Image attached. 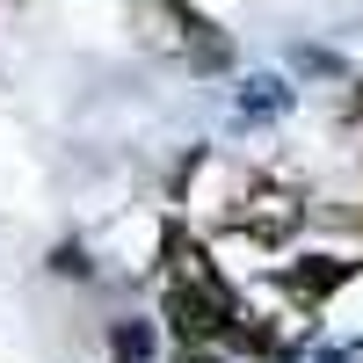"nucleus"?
I'll list each match as a JSON object with an SVG mask.
<instances>
[{"instance_id": "obj_1", "label": "nucleus", "mask_w": 363, "mask_h": 363, "mask_svg": "<svg viewBox=\"0 0 363 363\" xmlns=\"http://www.w3.org/2000/svg\"><path fill=\"white\" fill-rule=\"evenodd\" d=\"M131 15H138V37L153 51H167V58H182V66H196V73H225L233 66L225 29L211 15H196L189 0H131Z\"/></svg>"}, {"instance_id": "obj_2", "label": "nucleus", "mask_w": 363, "mask_h": 363, "mask_svg": "<svg viewBox=\"0 0 363 363\" xmlns=\"http://www.w3.org/2000/svg\"><path fill=\"white\" fill-rule=\"evenodd\" d=\"M167 320H174L189 342H225L240 313H233V298H225L218 277H182V284L167 291Z\"/></svg>"}, {"instance_id": "obj_3", "label": "nucleus", "mask_w": 363, "mask_h": 363, "mask_svg": "<svg viewBox=\"0 0 363 363\" xmlns=\"http://www.w3.org/2000/svg\"><path fill=\"white\" fill-rule=\"evenodd\" d=\"M255 203H262V211H240V218H233L240 233H255V240H284V233L298 225V203H291V196L269 189V196H255Z\"/></svg>"}, {"instance_id": "obj_4", "label": "nucleus", "mask_w": 363, "mask_h": 363, "mask_svg": "<svg viewBox=\"0 0 363 363\" xmlns=\"http://www.w3.org/2000/svg\"><path fill=\"white\" fill-rule=\"evenodd\" d=\"M284 284H291L298 298H327L335 284H349V262H335V255H320V262H306V269H284Z\"/></svg>"}]
</instances>
